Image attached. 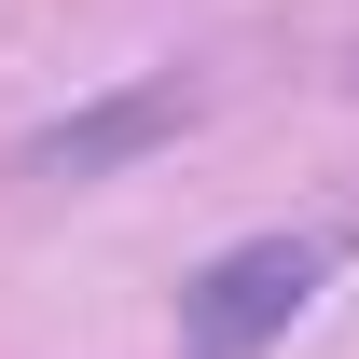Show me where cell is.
<instances>
[{"mask_svg": "<svg viewBox=\"0 0 359 359\" xmlns=\"http://www.w3.org/2000/svg\"><path fill=\"white\" fill-rule=\"evenodd\" d=\"M332 263H346V235H235L222 263L180 290V359H263L332 290Z\"/></svg>", "mask_w": 359, "mask_h": 359, "instance_id": "cell-1", "label": "cell"}, {"mask_svg": "<svg viewBox=\"0 0 359 359\" xmlns=\"http://www.w3.org/2000/svg\"><path fill=\"white\" fill-rule=\"evenodd\" d=\"M180 125H194V83L152 69V83H111V97H83L69 125H42L14 166H28V180H111V166H138V152H166Z\"/></svg>", "mask_w": 359, "mask_h": 359, "instance_id": "cell-2", "label": "cell"}]
</instances>
